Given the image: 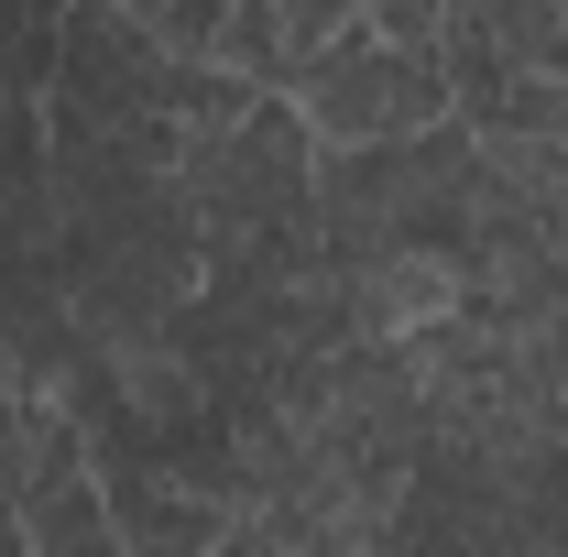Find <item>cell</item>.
<instances>
[{
	"label": "cell",
	"mask_w": 568,
	"mask_h": 557,
	"mask_svg": "<svg viewBox=\"0 0 568 557\" xmlns=\"http://www.w3.org/2000/svg\"><path fill=\"white\" fill-rule=\"evenodd\" d=\"M175 186H186V209H197L209 263H219V252H241V241L306 230V219H317V132L295 121V99H252L230 132L186 142Z\"/></svg>",
	"instance_id": "cell-1"
},
{
	"label": "cell",
	"mask_w": 568,
	"mask_h": 557,
	"mask_svg": "<svg viewBox=\"0 0 568 557\" xmlns=\"http://www.w3.org/2000/svg\"><path fill=\"white\" fill-rule=\"evenodd\" d=\"M284 99H295V121L328 142V153H351V142H416L437 121H459L448 67L416 55V44H383L372 22H351L328 55H306V67L284 77Z\"/></svg>",
	"instance_id": "cell-2"
},
{
	"label": "cell",
	"mask_w": 568,
	"mask_h": 557,
	"mask_svg": "<svg viewBox=\"0 0 568 557\" xmlns=\"http://www.w3.org/2000/svg\"><path fill=\"white\" fill-rule=\"evenodd\" d=\"M209 67H230L241 88L284 99V22H274V0H241V11L219 22V33H209Z\"/></svg>",
	"instance_id": "cell-3"
},
{
	"label": "cell",
	"mask_w": 568,
	"mask_h": 557,
	"mask_svg": "<svg viewBox=\"0 0 568 557\" xmlns=\"http://www.w3.org/2000/svg\"><path fill=\"white\" fill-rule=\"evenodd\" d=\"M274 22H284V77H295L306 55H328V44L361 22V0H274Z\"/></svg>",
	"instance_id": "cell-4"
},
{
	"label": "cell",
	"mask_w": 568,
	"mask_h": 557,
	"mask_svg": "<svg viewBox=\"0 0 568 557\" xmlns=\"http://www.w3.org/2000/svg\"><path fill=\"white\" fill-rule=\"evenodd\" d=\"M230 11H241V0H142V22L164 33V55H209V33Z\"/></svg>",
	"instance_id": "cell-5"
},
{
	"label": "cell",
	"mask_w": 568,
	"mask_h": 557,
	"mask_svg": "<svg viewBox=\"0 0 568 557\" xmlns=\"http://www.w3.org/2000/svg\"><path fill=\"white\" fill-rule=\"evenodd\" d=\"M361 22H372L383 44H416V55L448 44V0H361Z\"/></svg>",
	"instance_id": "cell-6"
},
{
	"label": "cell",
	"mask_w": 568,
	"mask_h": 557,
	"mask_svg": "<svg viewBox=\"0 0 568 557\" xmlns=\"http://www.w3.org/2000/svg\"><path fill=\"white\" fill-rule=\"evenodd\" d=\"M536 67H547V77H568V0H558V22H547V44H536Z\"/></svg>",
	"instance_id": "cell-7"
},
{
	"label": "cell",
	"mask_w": 568,
	"mask_h": 557,
	"mask_svg": "<svg viewBox=\"0 0 568 557\" xmlns=\"http://www.w3.org/2000/svg\"><path fill=\"white\" fill-rule=\"evenodd\" d=\"M0 557H33V536H22V503L0 492Z\"/></svg>",
	"instance_id": "cell-8"
}]
</instances>
